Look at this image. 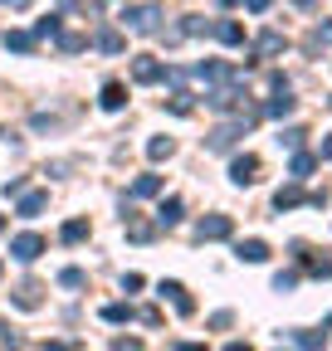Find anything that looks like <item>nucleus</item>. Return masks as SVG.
Returning a JSON list of instances; mask_svg holds the SVG:
<instances>
[{
  "mask_svg": "<svg viewBox=\"0 0 332 351\" xmlns=\"http://www.w3.org/2000/svg\"><path fill=\"white\" fill-rule=\"evenodd\" d=\"M327 327H332V317H327Z\"/></svg>",
  "mask_w": 332,
  "mask_h": 351,
  "instance_id": "43",
  "label": "nucleus"
},
{
  "mask_svg": "<svg viewBox=\"0 0 332 351\" xmlns=\"http://www.w3.org/2000/svg\"><path fill=\"white\" fill-rule=\"evenodd\" d=\"M225 351H254V346H249V341H230Z\"/></svg>",
  "mask_w": 332,
  "mask_h": 351,
  "instance_id": "39",
  "label": "nucleus"
},
{
  "mask_svg": "<svg viewBox=\"0 0 332 351\" xmlns=\"http://www.w3.org/2000/svg\"><path fill=\"white\" fill-rule=\"evenodd\" d=\"M303 137H308V132H303V127H288V132H283V137H278V142H283L288 152H298V147H303Z\"/></svg>",
  "mask_w": 332,
  "mask_h": 351,
  "instance_id": "29",
  "label": "nucleus"
},
{
  "mask_svg": "<svg viewBox=\"0 0 332 351\" xmlns=\"http://www.w3.org/2000/svg\"><path fill=\"white\" fill-rule=\"evenodd\" d=\"M59 283H64V288H83V283H88V274H83V269H64Z\"/></svg>",
  "mask_w": 332,
  "mask_h": 351,
  "instance_id": "30",
  "label": "nucleus"
},
{
  "mask_svg": "<svg viewBox=\"0 0 332 351\" xmlns=\"http://www.w3.org/2000/svg\"><path fill=\"white\" fill-rule=\"evenodd\" d=\"M45 351H73V341H45Z\"/></svg>",
  "mask_w": 332,
  "mask_h": 351,
  "instance_id": "38",
  "label": "nucleus"
},
{
  "mask_svg": "<svg viewBox=\"0 0 332 351\" xmlns=\"http://www.w3.org/2000/svg\"><path fill=\"white\" fill-rule=\"evenodd\" d=\"M122 20H128L132 29H142V34H156V20H161V10H156V5H132L128 15H122Z\"/></svg>",
  "mask_w": 332,
  "mask_h": 351,
  "instance_id": "8",
  "label": "nucleus"
},
{
  "mask_svg": "<svg viewBox=\"0 0 332 351\" xmlns=\"http://www.w3.org/2000/svg\"><path fill=\"white\" fill-rule=\"evenodd\" d=\"M294 283H298V274H278V278H274V288H278V293H288Z\"/></svg>",
  "mask_w": 332,
  "mask_h": 351,
  "instance_id": "34",
  "label": "nucleus"
},
{
  "mask_svg": "<svg viewBox=\"0 0 332 351\" xmlns=\"http://www.w3.org/2000/svg\"><path fill=\"white\" fill-rule=\"evenodd\" d=\"M34 44H39L34 29H10L5 34V49H15V54H34Z\"/></svg>",
  "mask_w": 332,
  "mask_h": 351,
  "instance_id": "14",
  "label": "nucleus"
},
{
  "mask_svg": "<svg viewBox=\"0 0 332 351\" xmlns=\"http://www.w3.org/2000/svg\"><path fill=\"white\" fill-rule=\"evenodd\" d=\"M156 293H161L166 302H171L181 317H191V313H195V298L186 293V283H176V278H161V288H156Z\"/></svg>",
  "mask_w": 332,
  "mask_h": 351,
  "instance_id": "3",
  "label": "nucleus"
},
{
  "mask_svg": "<svg viewBox=\"0 0 332 351\" xmlns=\"http://www.w3.org/2000/svg\"><path fill=\"white\" fill-rule=\"evenodd\" d=\"M230 181H235V186H254V181H259V156H254V152L235 156V161H230Z\"/></svg>",
  "mask_w": 332,
  "mask_h": 351,
  "instance_id": "7",
  "label": "nucleus"
},
{
  "mask_svg": "<svg viewBox=\"0 0 332 351\" xmlns=\"http://www.w3.org/2000/svg\"><path fill=\"white\" fill-rule=\"evenodd\" d=\"M147 195H161V176H137V181H132V191H128V200H147Z\"/></svg>",
  "mask_w": 332,
  "mask_h": 351,
  "instance_id": "12",
  "label": "nucleus"
},
{
  "mask_svg": "<svg viewBox=\"0 0 332 351\" xmlns=\"http://www.w3.org/2000/svg\"><path fill=\"white\" fill-rule=\"evenodd\" d=\"M249 122H254V117H235V122H220V127L211 132V137H205V147H211V152H230V147L244 137V132H249Z\"/></svg>",
  "mask_w": 332,
  "mask_h": 351,
  "instance_id": "1",
  "label": "nucleus"
},
{
  "mask_svg": "<svg viewBox=\"0 0 332 351\" xmlns=\"http://www.w3.org/2000/svg\"><path fill=\"white\" fill-rule=\"evenodd\" d=\"M181 215H186V200H181V195H171V200H161L156 225H161V230H171V225H181Z\"/></svg>",
  "mask_w": 332,
  "mask_h": 351,
  "instance_id": "9",
  "label": "nucleus"
},
{
  "mask_svg": "<svg viewBox=\"0 0 332 351\" xmlns=\"http://www.w3.org/2000/svg\"><path fill=\"white\" fill-rule=\"evenodd\" d=\"M322 341H327V332H294V346H303V351H322Z\"/></svg>",
  "mask_w": 332,
  "mask_h": 351,
  "instance_id": "25",
  "label": "nucleus"
},
{
  "mask_svg": "<svg viewBox=\"0 0 332 351\" xmlns=\"http://www.w3.org/2000/svg\"><path fill=\"white\" fill-rule=\"evenodd\" d=\"M88 44H93V39H88V34H78V29H64V34H59V49H64V54H83Z\"/></svg>",
  "mask_w": 332,
  "mask_h": 351,
  "instance_id": "18",
  "label": "nucleus"
},
{
  "mask_svg": "<svg viewBox=\"0 0 332 351\" xmlns=\"http://www.w3.org/2000/svg\"><path fill=\"white\" fill-rule=\"evenodd\" d=\"M313 166H318V156H313V152H294V161H288V176H294V181H303Z\"/></svg>",
  "mask_w": 332,
  "mask_h": 351,
  "instance_id": "21",
  "label": "nucleus"
},
{
  "mask_svg": "<svg viewBox=\"0 0 332 351\" xmlns=\"http://www.w3.org/2000/svg\"><path fill=\"white\" fill-rule=\"evenodd\" d=\"M244 5H249V10H254V15H264V10L274 5V0H244Z\"/></svg>",
  "mask_w": 332,
  "mask_h": 351,
  "instance_id": "35",
  "label": "nucleus"
},
{
  "mask_svg": "<svg viewBox=\"0 0 332 351\" xmlns=\"http://www.w3.org/2000/svg\"><path fill=\"white\" fill-rule=\"evenodd\" d=\"M308 274L313 278H332V258H308Z\"/></svg>",
  "mask_w": 332,
  "mask_h": 351,
  "instance_id": "31",
  "label": "nucleus"
},
{
  "mask_svg": "<svg viewBox=\"0 0 332 351\" xmlns=\"http://www.w3.org/2000/svg\"><path fill=\"white\" fill-rule=\"evenodd\" d=\"M278 49H283V34H278V29H264V34L254 39V54H264V59L278 54Z\"/></svg>",
  "mask_w": 332,
  "mask_h": 351,
  "instance_id": "20",
  "label": "nucleus"
},
{
  "mask_svg": "<svg viewBox=\"0 0 332 351\" xmlns=\"http://www.w3.org/2000/svg\"><path fill=\"white\" fill-rule=\"evenodd\" d=\"M298 200H303V191H298V186H283V191L274 195V210H294Z\"/></svg>",
  "mask_w": 332,
  "mask_h": 351,
  "instance_id": "26",
  "label": "nucleus"
},
{
  "mask_svg": "<svg viewBox=\"0 0 332 351\" xmlns=\"http://www.w3.org/2000/svg\"><path fill=\"white\" fill-rule=\"evenodd\" d=\"M0 234H5V219H0Z\"/></svg>",
  "mask_w": 332,
  "mask_h": 351,
  "instance_id": "41",
  "label": "nucleus"
},
{
  "mask_svg": "<svg viewBox=\"0 0 332 351\" xmlns=\"http://www.w3.org/2000/svg\"><path fill=\"white\" fill-rule=\"evenodd\" d=\"M0 274H5V263H0Z\"/></svg>",
  "mask_w": 332,
  "mask_h": 351,
  "instance_id": "42",
  "label": "nucleus"
},
{
  "mask_svg": "<svg viewBox=\"0 0 332 351\" xmlns=\"http://www.w3.org/2000/svg\"><path fill=\"white\" fill-rule=\"evenodd\" d=\"M122 103H128V88H122L117 78H112V83H103V108H108V112H117Z\"/></svg>",
  "mask_w": 332,
  "mask_h": 351,
  "instance_id": "19",
  "label": "nucleus"
},
{
  "mask_svg": "<svg viewBox=\"0 0 332 351\" xmlns=\"http://www.w3.org/2000/svg\"><path fill=\"white\" fill-rule=\"evenodd\" d=\"M235 234V219L230 215H205L200 225H195V239L200 244H211V239H230Z\"/></svg>",
  "mask_w": 332,
  "mask_h": 351,
  "instance_id": "2",
  "label": "nucleus"
},
{
  "mask_svg": "<svg viewBox=\"0 0 332 351\" xmlns=\"http://www.w3.org/2000/svg\"><path fill=\"white\" fill-rule=\"evenodd\" d=\"M64 29H59V15H45V20H39L34 25V39H59Z\"/></svg>",
  "mask_w": 332,
  "mask_h": 351,
  "instance_id": "27",
  "label": "nucleus"
},
{
  "mask_svg": "<svg viewBox=\"0 0 332 351\" xmlns=\"http://www.w3.org/2000/svg\"><path fill=\"white\" fill-rule=\"evenodd\" d=\"M128 239H132V244H152V239H156V225H147V219H137V215H128Z\"/></svg>",
  "mask_w": 332,
  "mask_h": 351,
  "instance_id": "15",
  "label": "nucleus"
},
{
  "mask_svg": "<svg viewBox=\"0 0 332 351\" xmlns=\"http://www.w3.org/2000/svg\"><path fill=\"white\" fill-rule=\"evenodd\" d=\"M39 293H45V288H39V283L29 278V283H20V288H15L10 298H15V307H25V313H34V307H39V302H45V298H39Z\"/></svg>",
  "mask_w": 332,
  "mask_h": 351,
  "instance_id": "11",
  "label": "nucleus"
},
{
  "mask_svg": "<svg viewBox=\"0 0 332 351\" xmlns=\"http://www.w3.org/2000/svg\"><path fill=\"white\" fill-rule=\"evenodd\" d=\"M128 317H137V307H128V302H108L103 307V322H128Z\"/></svg>",
  "mask_w": 332,
  "mask_h": 351,
  "instance_id": "23",
  "label": "nucleus"
},
{
  "mask_svg": "<svg viewBox=\"0 0 332 351\" xmlns=\"http://www.w3.org/2000/svg\"><path fill=\"white\" fill-rule=\"evenodd\" d=\"M10 254H15L20 263H34L39 254H45V234H34V230H25V234H15V239H10Z\"/></svg>",
  "mask_w": 332,
  "mask_h": 351,
  "instance_id": "5",
  "label": "nucleus"
},
{
  "mask_svg": "<svg viewBox=\"0 0 332 351\" xmlns=\"http://www.w3.org/2000/svg\"><path fill=\"white\" fill-rule=\"evenodd\" d=\"M269 83H274V98L264 103V117H288V112H294V98H288V78L274 73Z\"/></svg>",
  "mask_w": 332,
  "mask_h": 351,
  "instance_id": "4",
  "label": "nucleus"
},
{
  "mask_svg": "<svg viewBox=\"0 0 332 351\" xmlns=\"http://www.w3.org/2000/svg\"><path fill=\"white\" fill-rule=\"evenodd\" d=\"M171 152H176V142H171V137H152V142H147V156H152V161H166Z\"/></svg>",
  "mask_w": 332,
  "mask_h": 351,
  "instance_id": "24",
  "label": "nucleus"
},
{
  "mask_svg": "<svg viewBox=\"0 0 332 351\" xmlns=\"http://www.w3.org/2000/svg\"><path fill=\"white\" fill-rule=\"evenodd\" d=\"M137 322H147V327H161V313H156V307H137Z\"/></svg>",
  "mask_w": 332,
  "mask_h": 351,
  "instance_id": "32",
  "label": "nucleus"
},
{
  "mask_svg": "<svg viewBox=\"0 0 332 351\" xmlns=\"http://www.w3.org/2000/svg\"><path fill=\"white\" fill-rule=\"evenodd\" d=\"M318 161H332V132H327V142L318 147Z\"/></svg>",
  "mask_w": 332,
  "mask_h": 351,
  "instance_id": "36",
  "label": "nucleus"
},
{
  "mask_svg": "<svg viewBox=\"0 0 332 351\" xmlns=\"http://www.w3.org/2000/svg\"><path fill=\"white\" fill-rule=\"evenodd\" d=\"M322 39L332 44V20H322V25H318V44H322Z\"/></svg>",
  "mask_w": 332,
  "mask_h": 351,
  "instance_id": "37",
  "label": "nucleus"
},
{
  "mask_svg": "<svg viewBox=\"0 0 332 351\" xmlns=\"http://www.w3.org/2000/svg\"><path fill=\"white\" fill-rule=\"evenodd\" d=\"M93 44H98L103 54H122V49H128V39H122L117 29H98V34H93Z\"/></svg>",
  "mask_w": 332,
  "mask_h": 351,
  "instance_id": "16",
  "label": "nucleus"
},
{
  "mask_svg": "<svg viewBox=\"0 0 332 351\" xmlns=\"http://www.w3.org/2000/svg\"><path fill=\"white\" fill-rule=\"evenodd\" d=\"M195 108V93H186V88H176L171 93V112H191Z\"/></svg>",
  "mask_w": 332,
  "mask_h": 351,
  "instance_id": "28",
  "label": "nucleus"
},
{
  "mask_svg": "<svg viewBox=\"0 0 332 351\" xmlns=\"http://www.w3.org/2000/svg\"><path fill=\"white\" fill-rule=\"evenodd\" d=\"M112 351H142V341H137V337H117Z\"/></svg>",
  "mask_w": 332,
  "mask_h": 351,
  "instance_id": "33",
  "label": "nucleus"
},
{
  "mask_svg": "<svg viewBox=\"0 0 332 351\" xmlns=\"http://www.w3.org/2000/svg\"><path fill=\"white\" fill-rule=\"evenodd\" d=\"M132 83H166V64L152 59V54H137L132 59Z\"/></svg>",
  "mask_w": 332,
  "mask_h": 351,
  "instance_id": "6",
  "label": "nucleus"
},
{
  "mask_svg": "<svg viewBox=\"0 0 332 351\" xmlns=\"http://www.w3.org/2000/svg\"><path fill=\"white\" fill-rule=\"evenodd\" d=\"M45 205H49V191H25V195H20V219L45 215Z\"/></svg>",
  "mask_w": 332,
  "mask_h": 351,
  "instance_id": "10",
  "label": "nucleus"
},
{
  "mask_svg": "<svg viewBox=\"0 0 332 351\" xmlns=\"http://www.w3.org/2000/svg\"><path fill=\"white\" fill-rule=\"evenodd\" d=\"M235 254H239L244 263H264V258H269V244H264V239H239Z\"/></svg>",
  "mask_w": 332,
  "mask_h": 351,
  "instance_id": "13",
  "label": "nucleus"
},
{
  "mask_svg": "<svg viewBox=\"0 0 332 351\" xmlns=\"http://www.w3.org/2000/svg\"><path fill=\"white\" fill-rule=\"evenodd\" d=\"M59 239L64 244H83V239H88V219H69V225L59 230Z\"/></svg>",
  "mask_w": 332,
  "mask_h": 351,
  "instance_id": "22",
  "label": "nucleus"
},
{
  "mask_svg": "<svg viewBox=\"0 0 332 351\" xmlns=\"http://www.w3.org/2000/svg\"><path fill=\"white\" fill-rule=\"evenodd\" d=\"M176 351H205V346H200V341H181Z\"/></svg>",
  "mask_w": 332,
  "mask_h": 351,
  "instance_id": "40",
  "label": "nucleus"
},
{
  "mask_svg": "<svg viewBox=\"0 0 332 351\" xmlns=\"http://www.w3.org/2000/svg\"><path fill=\"white\" fill-rule=\"evenodd\" d=\"M211 34H215L220 44H244V25H239V20H220Z\"/></svg>",
  "mask_w": 332,
  "mask_h": 351,
  "instance_id": "17",
  "label": "nucleus"
}]
</instances>
